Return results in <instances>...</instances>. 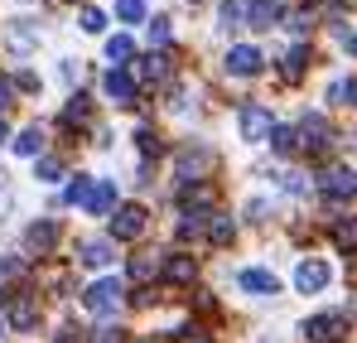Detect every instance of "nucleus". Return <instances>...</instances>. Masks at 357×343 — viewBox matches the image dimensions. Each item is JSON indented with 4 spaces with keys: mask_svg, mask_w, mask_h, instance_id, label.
<instances>
[{
    "mask_svg": "<svg viewBox=\"0 0 357 343\" xmlns=\"http://www.w3.org/2000/svg\"><path fill=\"white\" fill-rule=\"evenodd\" d=\"M121 300H126V281H121V276H107V281L87 286V295H82V305H87L92 314H116Z\"/></svg>",
    "mask_w": 357,
    "mask_h": 343,
    "instance_id": "f257e3e1",
    "label": "nucleus"
},
{
    "mask_svg": "<svg viewBox=\"0 0 357 343\" xmlns=\"http://www.w3.org/2000/svg\"><path fill=\"white\" fill-rule=\"evenodd\" d=\"M5 324H15V329H34V324H39V305H34L29 290H15V295L5 300Z\"/></svg>",
    "mask_w": 357,
    "mask_h": 343,
    "instance_id": "f03ea898",
    "label": "nucleus"
},
{
    "mask_svg": "<svg viewBox=\"0 0 357 343\" xmlns=\"http://www.w3.org/2000/svg\"><path fill=\"white\" fill-rule=\"evenodd\" d=\"M295 140L304 145V150H309V155H324V150L333 145V126H328L324 116H309V121H304V126L295 131Z\"/></svg>",
    "mask_w": 357,
    "mask_h": 343,
    "instance_id": "7ed1b4c3",
    "label": "nucleus"
},
{
    "mask_svg": "<svg viewBox=\"0 0 357 343\" xmlns=\"http://www.w3.org/2000/svg\"><path fill=\"white\" fill-rule=\"evenodd\" d=\"M145 232V208L140 203H121L116 218H112V237L116 242H130V237H140Z\"/></svg>",
    "mask_w": 357,
    "mask_h": 343,
    "instance_id": "20e7f679",
    "label": "nucleus"
},
{
    "mask_svg": "<svg viewBox=\"0 0 357 343\" xmlns=\"http://www.w3.org/2000/svg\"><path fill=\"white\" fill-rule=\"evenodd\" d=\"M338 334H348V319L343 314H314L304 324V339H314V343H333Z\"/></svg>",
    "mask_w": 357,
    "mask_h": 343,
    "instance_id": "39448f33",
    "label": "nucleus"
},
{
    "mask_svg": "<svg viewBox=\"0 0 357 343\" xmlns=\"http://www.w3.org/2000/svg\"><path fill=\"white\" fill-rule=\"evenodd\" d=\"M271 126H275V121H271V112H266L261 102H246V107H241V136H246V140H266Z\"/></svg>",
    "mask_w": 357,
    "mask_h": 343,
    "instance_id": "423d86ee",
    "label": "nucleus"
},
{
    "mask_svg": "<svg viewBox=\"0 0 357 343\" xmlns=\"http://www.w3.org/2000/svg\"><path fill=\"white\" fill-rule=\"evenodd\" d=\"M280 20H285L280 0H251V5H246V24H251V29H275Z\"/></svg>",
    "mask_w": 357,
    "mask_h": 343,
    "instance_id": "0eeeda50",
    "label": "nucleus"
},
{
    "mask_svg": "<svg viewBox=\"0 0 357 343\" xmlns=\"http://www.w3.org/2000/svg\"><path fill=\"white\" fill-rule=\"evenodd\" d=\"M5 44H10V54L15 58H29L39 49V34L24 24V20H10V29H5Z\"/></svg>",
    "mask_w": 357,
    "mask_h": 343,
    "instance_id": "6e6552de",
    "label": "nucleus"
},
{
    "mask_svg": "<svg viewBox=\"0 0 357 343\" xmlns=\"http://www.w3.org/2000/svg\"><path fill=\"white\" fill-rule=\"evenodd\" d=\"M261 49H251V44H237L232 54H227V73H237V78H256L261 73Z\"/></svg>",
    "mask_w": 357,
    "mask_h": 343,
    "instance_id": "1a4fd4ad",
    "label": "nucleus"
},
{
    "mask_svg": "<svg viewBox=\"0 0 357 343\" xmlns=\"http://www.w3.org/2000/svg\"><path fill=\"white\" fill-rule=\"evenodd\" d=\"M82 208H87V213H92V218H107V213H112V208H116V184H112V179H97V184H92V194H87V203H82Z\"/></svg>",
    "mask_w": 357,
    "mask_h": 343,
    "instance_id": "9d476101",
    "label": "nucleus"
},
{
    "mask_svg": "<svg viewBox=\"0 0 357 343\" xmlns=\"http://www.w3.org/2000/svg\"><path fill=\"white\" fill-rule=\"evenodd\" d=\"M107 97H112L116 107H135V78H130L126 68H112V73H107Z\"/></svg>",
    "mask_w": 357,
    "mask_h": 343,
    "instance_id": "9b49d317",
    "label": "nucleus"
},
{
    "mask_svg": "<svg viewBox=\"0 0 357 343\" xmlns=\"http://www.w3.org/2000/svg\"><path fill=\"white\" fill-rule=\"evenodd\" d=\"M213 170V150H203V145H188L183 155H178V179H198V174Z\"/></svg>",
    "mask_w": 357,
    "mask_h": 343,
    "instance_id": "f8f14e48",
    "label": "nucleus"
},
{
    "mask_svg": "<svg viewBox=\"0 0 357 343\" xmlns=\"http://www.w3.org/2000/svg\"><path fill=\"white\" fill-rule=\"evenodd\" d=\"M193 271H198V261H193V256H183V251H174V256H165V261H160V276H165V281H174V286H188V281H193Z\"/></svg>",
    "mask_w": 357,
    "mask_h": 343,
    "instance_id": "ddd939ff",
    "label": "nucleus"
},
{
    "mask_svg": "<svg viewBox=\"0 0 357 343\" xmlns=\"http://www.w3.org/2000/svg\"><path fill=\"white\" fill-rule=\"evenodd\" d=\"M295 286L304 290V295L324 290V286H328V266H324V261H299V271H295Z\"/></svg>",
    "mask_w": 357,
    "mask_h": 343,
    "instance_id": "4468645a",
    "label": "nucleus"
},
{
    "mask_svg": "<svg viewBox=\"0 0 357 343\" xmlns=\"http://www.w3.org/2000/svg\"><path fill=\"white\" fill-rule=\"evenodd\" d=\"M319 184L328 198H348V194H357V170H328Z\"/></svg>",
    "mask_w": 357,
    "mask_h": 343,
    "instance_id": "2eb2a0df",
    "label": "nucleus"
},
{
    "mask_svg": "<svg viewBox=\"0 0 357 343\" xmlns=\"http://www.w3.org/2000/svg\"><path fill=\"white\" fill-rule=\"evenodd\" d=\"M155 276H160V256H155V251L130 256V281H135V286H145V281H155Z\"/></svg>",
    "mask_w": 357,
    "mask_h": 343,
    "instance_id": "dca6fc26",
    "label": "nucleus"
},
{
    "mask_svg": "<svg viewBox=\"0 0 357 343\" xmlns=\"http://www.w3.org/2000/svg\"><path fill=\"white\" fill-rule=\"evenodd\" d=\"M237 281H241V290H251V295H275V290H280V281H275L271 271H241Z\"/></svg>",
    "mask_w": 357,
    "mask_h": 343,
    "instance_id": "f3484780",
    "label": "nucleus"
},
{
    "mask_svg": "<svg viewBox=\"0 0 357 343\" xmlns=\"http://www.w3.org/2000/svg\"><path fill=\"white\" fill-rule=\"evenodd\" d=\"M77 261L92 266V271L107 266V261H112V242H82V247H77Z\"/></svg>",
    "mask_w": 357,
    "mask_h": 343,
    "instance_id": "a211bd4d",
    "label": "nucleus"
},
{
    "mask_svg": "<svg viewBox=\"0 0 357 343\" xmlns=\"http://www.w3.org/2000/svg\"><path fill=\"white\" fill-rule=\"evenodd\" d=\"M135 78H140V82H165V78H169V58H160V54L140 58V68H135Z\"/></svg>",
    "mask_w": 357,
    "mask_h": 343,
    "instance_id": "6ab92c4d",
    "label": "nucleus"
},
{
    "mask_svg": "<svg viewBox=\"0 0 357 343\" xmlns=\"http://www.w3.org/2000/svg\"><path fill=\"white\" fill-rule=\"evenodd\" d=\"M203 232L213 237V247H227V242H232V232H237V228H232V218H227V213H213V218H208V228H203Z\"/></svg>",
    "mask_w": 357,
    "mask_h": 343,
    "instance_id": "aec40b11",
    "label": "nucleus"
},
{
    "mask_svg": "<svg viewBox=\"0 0 357 343\" xmlns=\"http://www.w3.org/2000/svg\"><path fill=\"white\" fill-rule=\"evenodd\" d=\"M304 63H309V49L295 44V49L285 54V68H280V73H285V82H299V78H304Z\"/></svg>",
    "mask_w": 357,
    "mask_h": 343,
    "instance_id": "412c9836",
    "label": "nucleus"
},
{
    "mask_svg": "<svg viewBox=\"0 0 357 343\" xmlns=\"http://www.w3.org/2000/svg\"><path fill=\"white\" fill-rule=\"evenodd\" d=\"M15 150L34 160V155L44 150V131H39V126H29V131H20V140H15Z\"/></svg>",
    "mask_w": 357,
    "mask_h": 343,
    "instance_id": "4be33fe9",
    "label": "nucleus"
},
{
    "mask_svg": "<svg viewBox=\"0 0 357 343\" xmlns=\"http://www.w3.org/2000/svg\"><path fill=\"white\" fill-rule=\"evenodd\" d=\"M54 242H59V228H54V223H34V228H29V247H39V251H49Z\"/></svg>",
    "mask_w": 357,
    "mask_h": 343,
    "instance_id": "5701e85b",
    "label": "nucleus"
},
{
    "mask_svg": "<svg viewBox=\"0 0 357 343\" xmlns=\"http://www.w3.org/2000/svg\"><path fill=\"white\" fill-rule=\"evenodd\" d=\"M92 184H97L92 174H77V179H73V184L63 189V198H68V203H87V194H92Z\"/></svg>",
    "mask_w": 357,
    "mask_h": 343,
    "instance_id": "b1692460",
    "label": "nucleus"
},
{
    "mask_svg": "<svg viewBox=\"0 0 357 343\" xmlns=\"http://www.w3.org/2000/svg\"><path fill=\"white\" fill-rule=\"evenodd\" d=\"M328 102H338V107H357V82L348 78V82H333L328 87Z\"/></svg>",
    "mask_w": 357,
    "mask_h": 343,
    "instance_id": "393cba45",
    "label": "nucleus"
},
{
    "mask_svg": "<svg viewBox=\"0 0 357 343\" xmlns=\"http://www.w3.org/2000/svg\"><path fill=\"white\" fill-rule=\"evenodd\" d=\"M333 242H338L343 251H357V218H348V223H338V228H333Z\"/></svg>",
    "mask_w": 357,
    "mask_h": 343,
    "instance_id": "a878e982",
    "label": "nucleus"
},
{
    "mask_svg": "<svg viewBox=\"0 0 357 343\" xmlns=\"http://www.w3.org/2000/svg\"><path fill=\"white\" fill-rule=\"evenodd\" d=\"M222 24H227V29L246 24V0H222Z\"/></svg>",
    "mask_w": 357,
    "mask_h": 343,
    "instance_id": "bb28decb",
    "label": "nucleus"
},
{
    "mask_svg": "<svg viewBox=\"0 0 357 343\" xmlns=\"http://www.w3.org/2000/svg\"><path fill=\"white\" fill-rule=\"evenodd\" d=\"M271 145H275L280 155H290L299 140H295V131H290V126H271Z\"/></svg>",
    "mask_w": 357,
    "mask_h": 343,
    "instance_id": "cd10ccee",
    "label": "nucleus"
},
{
    "mask_svg": "<svg viewBox=\"0 0 357 343\" xmlns=\"http://www.w3.org/2000/svg\"><path fill=\"white\" fill-rule=\"evenodd\" d=\"M116 15L126 24H140V20H145V5H140V0H116Z\"/></svg>",
    "mask_w": 357,
    "mask_h": 343,
    "instance_id": "c85d7f7f",
    "label": "nucleus"
},
{
    "mask_svg": "<svg viewBox=\"0 0 357 343\" xmlns=\"http://www.w3.org/2000/svg\"><path fill=\"white\" fill-rule=\"evenodd\" d=\"M107 58H112V63H126V58H130V39H126V34H116V39H107Z\"/></svg>",
    "mask_w": 357,
    "mask_h": 343,
    "instance_id": "c756f323",
    "label": "nucleus"
},
{
    "mask_svg": "<svg viewBox=\"0 0 357 343\" xmlns=\"http://www.w3.org/2000/svg\"><path fill=\"white\" fill-rule=\"evenodd\" d=\"M87 97H73V102H68V107H63V121H68V126H73V121H77V126H82V121H87Z\"/></svg>",
    "mask_w": 357,
    "mask_h": 343,
    "instance_id": "7c9ffc66",
    "label": "nucleus"
},
{
    "mask_svg": "<svg viewBox=\"0 0 357 343\" xmlns=\"http://www.w3.org/2000/svg\"><path fill=\"white\" fill-rule=\"evenodd\" d=\"M121 339H126V334H121L116 324H97V329L87 334V343H121Z\"/></svg>",
    "mask_w": 357,
    "mask_h": 343,
    "instance_id": "2f4dec72",
    "label": "nucleus"
},
{
    "mask_svg": "<svg viewBox=\"0 0 357 343\" xmlns=\"http://www.w3.org/2000/svg\"><path fill=\"white\" fill-rule=\"evenodd\" d=\"M82 29H87V34H102V29H107V15H102V10H82Z\"/></svg>",
    "mask_w": 357,
    "mask_h": 343,
    "instance_id": "473e14b6",
    "label": "nucleus"
},
{
    "mask_svg": "<svg viewBox=\"0 0 357 343\" xmlns=\"http://www.w3.org/2000/svg\"><path fill=\"white\" fill-rule=\"evenodd\" d=\"M39 179H44V184H59L63 165H59V160H39Z\"/></svg>",
    "mask_w": 357,
    "mask_h": 343,
    "instance_id": "72a5a7b5",
    "label": "nucleus"
},
{
    "mask_svg": "<svg viewBox=\"0 0 357 343\" xmlns=\"http://www.w3.org/2000/svg\"><path fill=\"white\" fill-rule=\"evenodd\" d=\"M135 140H140L145 155H160V136H155V131H135Z\"/></svg>",
    "mask_w": 357,
    "mask_h": 343,
    "instance_id": "f704fd0d",
    "label": "nucleus"
},
{
    "mask_svg": "<svg viewBox=\"0 0 357 343\" xmlns=\"http://www.w3.org/2000/svg\"><path fill=\"white\" fill-rule=\"evenodd\" d=\"M150 39H155V44H169V20H155V24H150Z\"/></svg>",
    "mask_w": 357,
    "mask_h": 343,
    "instance_id": "c9c22d12",
    "label": "nucleus"
},
{
    "mask_svg": "<svg viewBox=\"0 0 357 343\" xmlns=\"http://www.w3.org/2000/svg\"><path fill=\"white\" fill-rule=\"evenodd\" d=\"M10 97H15V87H10V82H5V78H0V112H5V107H10Z\"/></svg>",
    "mask_w": 357,
    "mask_h": 343,
    "instance_id": "e433bc0d",
    "label": "nucleus"
},
{
    "mask_svg": "<svg viewBox=\"0 0 357 343\" xmlns=\"http://www.w3.org/2000/svg\"><path fill=\"white\" fill-rule=\"evenodd\" d=\"M54 343H77V329H59V339Z\"/></svg>",
    "mask_w": 357,
    "mask_h": 343,
    "instance_id": "4c0bfd02",
    "label": "nucleus"
},
{
    "mask_svg": "<svg viewBox=\"0 0 357 343\" xmlns=\"http://www.w3.org/2000/svg\"><path fill=\"white\" fill-rule=\"evenodd\" d=\"M5 203H10V189H5V179H0V213H5Z\"/></svg>",
    "mask_w": 357,
    "mask_h": 343,
    "instance_id": "58836bf2",
    "label": "nucleus"
},
{
    "mask_svg": "<svg viewBox=\"0 0 357 343\" xmlns=\"http://www.w3.org/2000/svg\"><path fill=\"white\" fill-rule=\"evenodd\" d=\"M178 343H208V334H193V339H188V334H183V339Z\"/></svg>",
    "mask_w": 357,
    "mask_h": 343,
    "instance_id": "ea45409f",
    "label": "nucleus"
},
{
    "mask_svg": "<svg viewBox=\"0 0 357 343\" xmlns=\"http://www.w3.org/2000/svg\"><path fill=\"white\" fill-rule=\"evenodd\" d=\"M5 140H10V126H5V121H0V145H5Z\"/></svg>",
    "mask_w": 357,
    "mask_h": 343,
    "instance_id": "a19ab883",
    "label": "nucleus"
},
{
    "mask_svg": "<svg viewBox=\"0 0 357 343\" xmlns=\"http://www.w3.org/2000/svg\"><path fill=\"white\" fill-rule=\"evenodd\" d=\"M348 54H357V34H348Z\"/></svg>",
    "mask_w": 357,
    "mask_h": 343,
    "instance_id": "79ce46f5",
    "label": "nucleus"
},
{
    "mask_svg": "<svg viewBox=\"0 0 357 343\" xmlns=\"http://www.w3.org/2000/svg\"><path fill=\"white\" fill-rule=\"evenodd\" d=\"M0 329H5V319H0Z\"/></svg>",
    "mask_w": 357,
    "mask_h": 343,
    "instance_id": "37998d69",
    "label": "nucleus"
}]
</instances>
